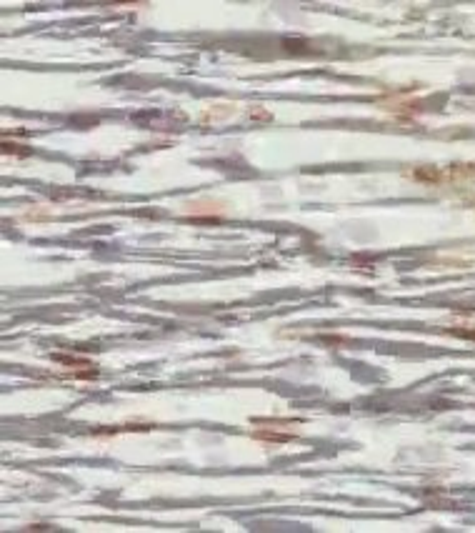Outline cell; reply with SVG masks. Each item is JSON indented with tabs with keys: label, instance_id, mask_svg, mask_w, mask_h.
Returning a JSON list of instances; mask_svg holds the SVG:
<instances>
[{
	"label": "cell",
	"instance_id": "1",
	"mask_svg": "<svg viewBox=\"0 0 475 533\" xmlns=\"http://www.w3.org/2000/svg\"><path fill=\"white\" fill-rule=\"evenodd\" d=\"M413 178L415 180H440V173L438 171H415Z\"/></svg>",
	"mask_w": 475,
	"mask_h": 533
}]
</instances>
